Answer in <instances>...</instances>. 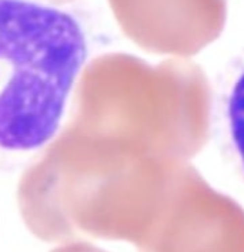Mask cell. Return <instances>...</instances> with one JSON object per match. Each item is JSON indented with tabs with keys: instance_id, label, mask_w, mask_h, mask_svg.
<instances>
[{
	"instance_id": "obj_1",
	"label": "cell",
	"mask_w": 244,
	"mask_h": 252,
	"mask_svg": "<svg viewBox=\"0 0 244 252\" xmlns=\"http://www.w3.org/2000/svg\"><path fill=\"white\" fill-rule=\"evenodd\" d=\"M181 162L66 121L22 174L19 211L46 242L130 238L166 205Z\"/></svg>"
},
{
	"instance_id": "obj_2",
	"label": "cell",
	"mask_w": 244,
	"mask_h": 252,
	"mask_svg": "<svg viewBox=\"0 0 244 252\" xmlns=\"http://www.w3.org/2000/svg\"><path fill=\"white\" fill-rule=\"evenodd\" d=\"M213 87L189 59L157 64L127 53H105L81 70L68 123L189 161L211 135Z\"/></svg>"
},
{
	"instance_id": "obj_3",
	"label": "cell",
	"mask_w": 244,
	"mask_h": 252,
	"mask_svg": "<svg viewBox=\"0 0 244 252\" xmlns=\"http://www.w3.org/2000/svg\"><path fill=\"white\" fill-rule=\"evenodd\" d=\"M89 50L79 12L0 0V174L26 168L53 140Z\"/></svg>"
},
{
	"instance_id": "obj_4",
	"label": "cell",
	"mask_w": 244,
	"mask_h": 252,
	"mask_svg": "<svg viewBox=\"0 0 244 252\" xmlns=\"http://www.w3.org/2000/svg\"><path fill=\"white\" fill-rule=\"evenodd\" d=\"M123 34L151 54L191 57L217 40L226 0H108Z\"/></svg>"
},
{
	"instance_id": "obj_5",
	"label": "cell",
	"mask_w": 244,
	"mask_h": 252,
	"mask_svg": "<svg viewBox=\"0 0 244 252\" xmlns=\"http://www.w3.org/2000/svg\"><path fill=\"white\" fill-rule=\"evenodd\" d=\"M211 133L221 157L244 181V47L217 73Z\"/></svg>"
},
{
	"instance_id": "obj_6",
	"label": "cell",
	"mask_w": 244,
	"mask_h": 252,
	"mask_svg": "<svg viewBox=\"0 0 244 252\" xmlns=\"http://www.w3.org/2000/svg\"><path fill=\"white\" fill-rule=\"evenodd\" d=\"M54 3H63V1H69V0H52Z\"/></svg>"
}]
</instances>
